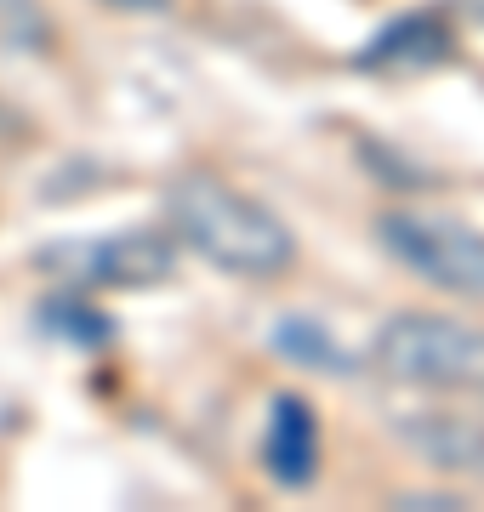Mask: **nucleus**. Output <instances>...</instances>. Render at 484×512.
<instances>
[{
    "instance_id": "f257e3e1",
    "label": "nucleus",
    "mask_w": 484,
    "mask_h": 512,
    "mask_svg": "<svg viewBox=\"0 0 484 512\" xmlns=\"http://www.w3.org/2000/svg\"><path fill=\"white\" fill-rule=\"evenodd\" d=\"M166 217L177 251L234 279H280L297 268V234L280 211L251 200L211 165H188L166 183Z\"/></svg>"
},
{
    "instance_id": "f03ea898",
    "label": "nucleus",
    "mask_w": 484,
    "mask_h": 512,
    "mask_svg": "<svg viewBox=\"0 0 484 512\" xmlns=\"http://www.w3.org/2000/svg\"><path fill=\"white\" fill-rule=\"evenodd\" d=\"M371 365L416 393H484V325L422 308L388 313L371 342Z\"/></svg>"
},
{
    "instance_id": "7ed1b4c3",
    "label": "nucleus",
    "mask_w": 484,
    "mask_h": 512,
    "mask_svg": "<svg viewBox=\"0 0 484 512\" xmlns=\"http://www.w3.org/2000/svg\"><path fill=\"white\" fill-rule=\"evenodd\" d=\"M376 245L456 302H484V234L473 222L428 211V205H388L376 211Z\"/></svg>"
},
{
    "instance_id": "20e7f679",
    "label": "nucleus",
    "mask_w": 484,
    "mask_h": 512,
    "mask_svg": "<svg viewBox=\"0 0 484 512\" xmlns=\"http://www.w3.org/2000/svg\"><path fill=\"white\" fill-rule=\"evenodd\" d=\"M35 262L75 291H154L177 274V239L160 228H114L97 239L46 245Z\"/></svg>"
},
{
    "instance_id": "39448f33",
    "label": "nucleus",
    "mask_w": 484,
    "mask_h": 512,
    "mask_svg": "<svg viewBox=\"0 0 484 512\" xmlns=\"http://www.w3.org/2000/svg\"><path fill=\"white\" fill-rule=\"evenodd\" d=\"M445 63H456V29L439 12H405L382 23L354 57V69L365 74H433Z\"/></svg>"
},
{
    "instance_id": "423d86ee",
    "label": "nucleus",
    "mask_w": 484,
    "mask_h": 512,
    "mask_svg": "<svg viewBox=\"0 0 484 512\" xmlns=\"http://www.w3.org/2000/svg\"><path fill=\"white\" fill-rule=\"evenodd\" d=\"M262 473L274 478L280 490H308L319 478V410L302 393H274L268 399Z\"/></svg>"
},
{
    "instance_id": "0eeeda50",
    "label": "nucleus",
    "mask_w": 484,
    "mask_h": 512,
    "mask_svg": "<svg viewBox=\"0 0 484 512\" xmlns=\"http://www.w3.org/2000/svg\"><path fill=\"white\" fill-rule=\"evenodd\" d=\"M393 439L405 444L416 461H428L433 473L450 478H484V427L450 410H410L393 421Z\"/></svg>"
},
{
    "instance_id": "6e6552de",
    "label": "nucleus",
    "mask_w": 484,
    "mask_h": 512,
    "mask_svg": "<svg viewBox=\"0 0 484 512\" xmlns=\"http://www.w3.org/2000/svg\"><path fill=\"white\" fill-rule=\"evenodd\" d=\"M268 348L302 370H319V376H359V359L331 336V325H319L308 313H280L268 330Z\"/></svg>"
},
{
    "instance_id": "1a4fd4ad",
    "label": "nucleus",
    "mask_w": 484,
    "mask_h": 512,
    "mask_svg": "<svg viewBox=\"0 0 484 512\" xmlns=\"http://www.w3.org/2000/svg\"><path fill=\"white\" fill-rule=\"evenodd\" d=\"M35 325L46 336H57V342H69V348H86V353L114 342V319L97 302H86V291H75V285H63V291L46 296L35 308Z\"/></svg>"
},
{
    "instance_id": "9d476101",
    "label": "nucleus",
    "mask_w": 484,
    "mask_h": 512,
    "mask_svg": "<svg viewBox=\"0 0 484 512\" xmlns=\"http://www.w3.org/2000/svg\"><path fill=\"white\" fill-rule=\"evenodd\" d=\"M0 46L6 52H46L52 46L46 0H0Z\"/></svg>"
},
{
    "instance_id": "9b49d317",
    "label": "nucleus",
    "mask_w": 484,
    "mask_h": 512,
    "mask_svg": "<svg viewBox=\"0 0 484 512\" xmlns=\"http://www.w3.org/2000/svg\"><path fill=\"white\" fill-rule=\"evenodd\" d=\"M393 507H462V501H456V495H399V501H393Z\"/></svg>"
},
{
    "instance_id": "f8f14e48",
    "label": "nucleus",
    "mask_w": 484,
    "mask_h": 512,
    "mask_svg": "<svg viewBox=\"0 0 484 512\" xmlns=\"http://www.w3.org/2000/svg\"><path fill=\"white\" fill-rule=\"evenodd\" d=\"M103 6H114V12H166L171 0H103Z\"/></svg>"
}]
</instances>
